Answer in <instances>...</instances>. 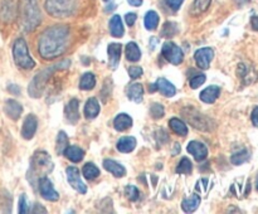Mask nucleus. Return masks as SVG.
<instances>
[{"label":"nucleus","mask_w":258,"mask_h":214,"mask_svg":"<svg viewBox=\"0 0 258 214\" xmlns=\"http://www.w3.org/2000/svg\"><path fill=\"white\" fill-rule=\"evenodd\" d=\"M252 25L256 30H258V17H253L252 18Z\"/></svg>","instance_id":"3c124183"},{"label":"nucleus","mask_w":258,"mask_h":214,"mask_svg":"<svg viewBox=\"0 0 258 214\" xmlns=\"http://www.w3.org/2000/svg\"><path fill=\"white\" fill-rule=\"evenodd\" d=\"M15 0H2L0 2V19L5 23L12 22L15 18Z\"/></svg>","instance_id":"f8f14e48"},{"label":"nucleus","mask_w":258,"mask_h":214,"mask_svg":"<svg viewBox=\"0 0 258 214\" xmlns=\"http://www.w3.org/2000/svg\"><path fill=\"white\" fill-rule=\"evenodd\" d=\"M178 32H179V28L176 23L166 22L165 24H164L163 30H161V37H165V38L174 37Z\"/></svg>","instance_id":"f704fd0d"},{"label":"nucleus","mask_w":258,"mask_h":214,"mask_svg":"<svg viewBox=\"0 0 258 214\" xmlns=\"http://www.w3.org/2000/svg\"><path fill=\"white\" fill-rule=\"evenodd\" d=\"M70 64H71V60L64 59V60H60L59 63H55V64L49 65V67L40 70V72L33 78L29 87H28V93H29L30 97L39 98L40 96L43 95V92H44L45 87H47V82L50 78V76H52L54 72H57V70L67 69V68L70 67Z\"/></svg>","instance_id":"f03ea898"},{"label":"nucleus","mask_w":258,"mask_h":214,"mask_svg":"<svg viewBox=\"0 0 258 214\" xmlns=\"http://www.w3.org/2000/svg\"><path fill=\"white\" fill-rule=\"evenodd\" d=\"M169 126H170L171 130L179 136H186L188 135V127H186L185 122L181 121L180 118L173 117L170 121H169Z\"/></svg>","instance_id":"c756f323"},{"label":"nucleus","mask_w":258,"mask_h":214,"mask_svg":"<svg viewBox=\"0 0 258 214\" xmlns=\"http://www.w3.org/2000/svg\"><path fill=\"white\" fill-rule=\"evenodd\" d=\"M234 2H236L238 5H243V4H247V3H249L251 0H234Z\"/></svg>","instance_id":"603ef678"},{"label":"nucleus","mask_w":258,"mask_h":214,"mask_svg":"<svg viewBox=\"0 0 258 214\" xmlns=\"http://www.w3.org/2000/svg\"><path fill=\"white\" fill-rule=\"evenodd\" d=\"M237 75H238V77L241 78V81L244 85H251V83H253L257 80V73L253 69V67L244 64V63L238 64Z\"/></svg>","instance_id":"4468645a"},{"label":"nucleus","mask_w":258,"mask_h":214,"mask_svg":"<svg viewBox=\"0 0 258 214\" xmlns=\"http://www.w3.org/2000/svg\"><path fill=\"white\" fill-rule=\"evenodd\" d=\"M213 57L214 50L209 47L201 48V49L197 50L196 54H194V59H196L197 65H198L201 69H208Z\"/></svg>","instance_id":"9b49d317"},{"label":"nucleus","mask_w":258,"mask_h":214,"mask_svg":"<svg viewBox=\"0 0 258 214\" xmlns=\"http://www.w3.org/2000/svg\"><path fill=\"white\" fill-rule=\"evenodd\" d=\"M161 54L171 64H180L184 59V53L179 45L173 42H165L161 49Z\"/></svg>","instance_id":"0eeeda50"},{"label":"nucleus","mask_w":258,"mask_h":214,"mask_svg":"<svg viewBox=\"0 0 258 214\" xmlns=\"http://www.w3.org/2000/svg\"><path fill=\"white\" fill-rule=\"evenodd\" d=\"M80 0H45V10L53 18H68L76 13Z\"/></svg>","instance_id":"39448f33"},{"label":"nucleus","mask_w":258,"mask_h":214,"mask_svg":"<svg viewBox=\"0 0 258 214\" xmlns=\"http://www.w3.org/2000/svg\"><path fill=\"white\" fill-rule=\"evenodd\" d=\"M121 47H122V45L118 44V43H111L107 48L108 63H110V65L112 69H116L118 65V63H120Z\"/></svg>","instance_id":"a211bd4d"},{"label":"nucleus","mask_w":258,"mask_h":214,"mask_svg":"<svg viewBox=\"0 0 258 214\" xmlns=\"http://www.w3.org/2000/svg\"><path fill=\"white\" fill-rule=\"evenodd\" d=\"M193 170V164L188 158H183L179 163L178 168H176V173L178 174H190Z\"/></svg>","instance_id":"4c0bfd02"},{"label":"nucleus","mask_w":258,"mask_h":214,"mask_svg":"<svg viewBox=\"0 0 258 214\" xmlns=\"http://www.w3.org/2000/svg\"><path fill=\"white\" fill-rule=\"evenodd\" d=\"M19 213L20 214H25L29 211V205L27 203V199H25V194H22L19 198Z\"/></svg>","instance_id":"37998d69"},{"label":"nucleus","mask_w":258,"mask_h":214,"mask_svg":"<svg viewBox=\"0 0 258 214\" xmlns=\"http://www.w3.org/2000/svg\"><path fill=\"white\" fill-rule=\"evenodd\" d=\"M38 190H39L40 195L44 199L49 201H57L59 199V194L55 191L54 186H53L52 181L47 178V176H42L38 180Z\"/></svg>","instance_id":"1a4fd4ad"},{"label":"nucleus","mask_w":258,"mask_h":214,"mask_svg":"<svg viewBox=\"0 0 258 214\" xmlns=\"http://www.w3.org/2000/svg\"><path fill=\"white\" fill-rule=\"evenodd\" d=\"M143 2L144 0H127V3L131 7H140V5L143 4Z\"/></svg>","instance_id":"de8ad7c7"},{"label":"nucleus","mask_w":258,"mask_h":214,"mask_svg":"<svg viewBox=\"0 0 258 214\" xmlns=\"http://www.w3.org/2000/svg\"><path fill=\"white\" fill-rule=\"evenodd\" d=\"M201 195L198 194H191L190 196H188L186 199H184L183 203H181V208L185 213H193L201 205Z\"/></svg>","instance_id":"b1692460"},{"label":"nucleus","mask_w":258,"mask_h":214,"mask_svg":"<svg viewBox=\"0 0 258 214\" xmlns=\"http://www.w3.org/2000/svg\"><path fill=\"white\" fill-rule=\"evenodd\" d=\"M164 113H165V111H164V107L163 105H160V103H153L150 107V115L153 116L154 118H161L164 116Z\"/></svg>","instance_id":"ea45409f"},{"label":"nucleus","mask_w":258,"mask_h":214,"mask_svg":"<svg viewBox=\"0 0 258 214\" xmlns=\"http://www.w3.org/2000/svg\"><path fill=\"white\" fill-rule=\"evenodd\" d=\"M183 2L184 0H166V5H168L171 10L176 12V10H179V8L181 7Z\"/></svg>","instance_id":"c03bdc74"},{"label":"nucleus","mask_w":258,"mask_h":214,"mask_svg":"<svg viewBox=\"0 0 258 214\" xmlns=\"http://www.w3.org/2000/svg\"><path fill=\"white\" fill-rule=\"evenodd\" d=\"M70 28L67 25H52L40 34L38 40L39 54L44 59H54L67 50Z\"/></svg>","instance_id":"f257e3e1"},{"label":"nucleus","mask_w":258,"mask_h":214,"mask_svg":"<svg viewBox=\"0 0 258 214\" xmlns=\"http://www.w3.org/2000/svg\"><path fill=\"white\" fill-rule=\"evenodd\" d=\"M125 53H126V58H127V60H130V62H138V60H140L141 50L135 42L127 43Z\"/></svg>","instance_id":"c85d7f7f"},{"label":"nucleus","mask_w":258,"mask_h":214,"mask_svg":"<svg viewBox=\"0 0 258 214\" xmlns=\"http://www.w3.org/2000/svg\"><path fill=\"white\" fill-rule=\"evenodd\" d=\"M108 27H110V33L112 37L121 38L123 34H125L123 23L120 15H113V17L110 19V24H108Z\"/></svg>","instance_id":"4be33fe9"},{"label":"nucleus","mask_w":258,"mask_h":214,"mask_svg":"<svg viewBox=\"0 0 258 214\" xmlns=\"http://www.w3.org/2000/svg\"><path fill=\"white\" fill-rule=\"evenodd\" d=\"M66 174H67V180L70 183V185L75 189L76 191L81 194H85L87 191V186L83 183L82 179H81L80 170H78L76 166H68L66 169Z\"/></svg>","instance_id":"9d476101"},{"label":"nucleus","mask_w":258,"mask_h":214,"mask_svg":"<svg viewBox=\"0 0 258 214\" xmlns=\"http://www.w3.org/2000/svg\"><path fill=\"white\" fill-rule=\"evenodd\" d=\"M136 19H138V17H136L135 13H127V14L125 15V22L128 27H133V25L135 24Z\"/></svg>","instance_id":"a18cd8bd"},{"label":"nucleus","mask_w":258,"mask_h":214,"mask_svg":"<svg viewBox=\"0 0 258 214\" xmlns=\"http://www.w3.org/2000/svg\"><path fill=\"white\" fill-rule=\"evenodd\" d=\"M96 86V77L93 73L91 72H86L85 75L81 77L80 81V88L82 91H90L92 90L93 87Z\"/></svg>","instance_id":"7c9ffc66"},{"label":"nucleus","mask_w":258,"mask_h":214,"mask_svg":"<svg viewBox=\"0 0 258 214\" xmlns=\"http://www.w3.org/2000/svg\"><path fill=\"white\" fill-rule=\"evenodd\" d=\"M251 118H252V123H253L256 127H258V107L253 108V111H252Z\"/></svg>","instance_id":"49530a36"},{"label":"nucleus","mask_w":258,"mask_h":214,"mask_svg":"<svg viewBox=\"0 0 258 214\" xmlns=\"http://www.w3.org/2000/svg\"><path fill=\"white\" fill-rule=\"evenodd\" d=\"M125 194L126 196L128 198V200L131 201H136L140 196V193H139V189L134 185H127L125 188Z\"/></svg>","instance_id":"58836bf2"},{"label":"nucleus","mask_w":258,"mask_h":214,"mask_svg":"<svg viewBox=\"0 0 258 214\" xmlns=\"http://www.w3.org/2000/svg\"><path fill=\"white\" fill-rule=\"evenodd\" d=\"M248 159H249L248 150H247V149H243V150L233 154L231 158V161H232V164H234V165H242L243 163L248 161Z\"/></svg>","instance_id":"c9c22d12"},{"label":"nucleus","mask_w":258,"mask_h":214,"mask_svg":"<svg viewBox=\"0 0 258 214\" xmlns=\"http://www.w3.org/2000/svg\"><path fill=\"white\" fill-rule=\"evenodd\" d=\"M8 90H9V92L15 93V95L20 93V90H19V87H18V86H9V87H8Z\"/></svg>","instance_id":"09e8293b"},{"label":"nucleus","mask_w":258,"mask_h":214,"mask_svg":"<svg viewBox=\"0 0 258 214\" xmlns=\"http://www.w3.org/2000/svg\"><path fill=\"white\" fill-rule=\"evenodd\" d=\"M257 190H258V180H257Z\"/></svg>","instance_id":"864d4df0"},{"label":"nucleus","mask_w":258,"mask_h":214,"mask_svg":"<svg viewBox=\"0 0 258 214\" xmlns=\"http://www.w3.org/2000/svg\"><path fill=\"white\" fill-rule=\"evenodd\" d=\"M68 146V136L66 135L64 131H60L57 136V144H55V151L58 155H63L66 148Z\"/></svg>","instance_id":"72a5a7b5"},{"label":"nucleus","mask_w":258,"mask_h":214,"mask_svg":"<svg viewBox=\"0 0 258 214\" xmlns=\"http://www.w3.org/2000/svg\"><path fill=\"white\" fill-rule=\"evenodd\" d=\"M4 112L7 113L8 117L12 120H18L23 112V107L18 101L15 100H7L4 105Z\"/></svg>","instance_id":"f3484780"},{"label":"nucleus","mask_w":258,"mask_h":214,"mask_svg":"<svg viewBox=\"0 0 258 214\" xmlns=\"http://www.w3.org/2000/svg\"><path fill=\"white\" fill-rule=\"evenodd\" d=\"M211 3L212 0H194L191 13L193 14H201V13L206 12L209 8V5H211Z\"/></svg>","instance_id":"e433bc0d"},{"label":"nucleus","mask_w":258,"mask_h":214,"mask_svg":"<svg viewBox=\"0 0 258 214\" xmlns=\"http://www.w3.org/2000/svg\"><path fill=\"white\" fill-rule=\"evenodd\" d=\"M113 126H115L116 130L122 132V131H126L127 128H130L133 126V118L127 113H120L113 120Z\"/></svg>","instance_id":"a878e982"},{"label":"nucleus","mask_w":258,"mask_h":214,"mask_svg":"<svg viewBox=\"0 0 258 214\" xmlns=\"http://www.w3.org/2000/svg\"><path fill=\"white\" fill-rule=\"evenodd\" d=\"M54 168L52 158L48 153L45 151H37L33 155L32 161H30V168L28 170L27 179L32 185H34V181L39 180L42 176H47L50 174Z\"/></svg>","instance_id":"7ed1b4c3"},{"label":"nucleus","mask_w":258,"mask_h":214,"mask_svg":"<svg viewBox=\"0 0 258 214\" xmlns=\"http://www.w3.org/2000/svg\"><path fill=\"white\" fill-rule=\"evenodd\" d=\"M155 86L156 90H158L161 95L165 96V97H173V96H175V86L171 82H169L168 80H165V78H158V81L155 82Z\"/></svg>","instance_id":"6ab92c4d"},{"label":"nucleus","mask_w":258,"mask_h":214,"mask_svg":"<svg viewBox=\"0 0 258 214\" xmlns=\"http://www.w3.org/2000/svg\"><path fill=\"white\" fill-rule=\"evenodd\" d=\"M63 155H64L68 160L72 161V163H80V161H82L83 158H85V151L81 148H78V146H67L64 153H63Z\"/></svg>","instance_id":"bb28decb"},{"label":"nucleus","mask_w":258,"mask_h":214,"mask_svg":"<svg viewBox=\"0 0 258 214\" xmlns=\"http://www.w3.org/2000/svg\"><path fill=\"white\" fill-rule=\"evenodd\" d=\"M35 206H37L38 209H34V213H37V211H42V213H47V210H45V209H42L43 208V205H40V204H38V203H35Z\"/></svg>","instance_id":"8fccbe9b"},{"label":"nucleus","mask_w":258,"mask_h":214,"mask_svg":"<svg viewBox=\"0 0 258 214\" xmlns=\"http://www.w3.org/2000/svg\"><path fill=\"white\" fill-rule=\"evenodd\" d=\"M82 174L87 180H95L100 175V170L93 163H87L82 169Z\"/></svg>","instance_id":"473e14b6"},{"label":"nucleus","mask_w":258,"mask_h":214,"mask_svg":"<svg viewBox=\"0 0 258 214\" xmlns=\"http://www.w3.org/2000/svg\"><path fill=\"white\" fill-rule=\"evenodd\" d=\"M22 27L27 33L37 29L42 22V14L38 0H22Z\"/></svg>","instance_id":"20e7f679"},{"label":"nucleus","mask_w":258,"mask_h":214,"mask_svg":"<svg viewBox=\"0 0 258 214\" xmlns=\"http://www.w3.org/2000/svg\"><path fill=\"white\" fill-rule=\"evenodd\" d=\"M144 24H145V28L148 30H155L159 24L158 13L154 12V10H150V12L146 13L145 19H144Z\"/></svg>","instance_id":"2f4dec72"},{"label":"nucleus","mask_w":258,"mask_h":214,"mask_svg":"<svg viewBox=\"0 0 258 214\" xmlns=\"http://www.w3.org/2000/svg\"><path fill=\"white\" fill-rule=\"evenodd\" d=\"M144 73L143 68L139 67V65H133V67L128 68V75H130L131 80H136V78L141 77Z\"/></svg>","instance_id":"79ce46f5"},{"label":"nucleus","mask_w":258,"mask_h":214,"mask_svg":"<svg viewBox=\"0 0 258 214\" xmlns=\"http://www.w3.org/2000/svg\"><path fill=\"white\" fill-rule=\"evenodd\" d=\"M206 75H196L194 77L190 78V87L196 90L199 86L203 85V83L206 82Z\"/></svg>","instance_id":"a19ab883"},{"label":"nucleus","mask_w":258,"mask_h":214,"mask_svg":"<svg viewBox=\"0 0 258 214\" xmlns=\"http://www.w3.org/2000/svg\"><path fill=\"white\" fill-rule=\"evenodd\" d=\"M64 113L68 122L72 123V125L77 123L78 120H80V102H78V100L72 98V100L66 105Z\"/></svg>","instance_id":"2eb2a0df"},{"label":"nucleus","mask_w":258,"mask_h":214,"mask_svg":"<svg viewBox=\"0 0 258 214\" xmlns=\"http://www.w3.org/2000/svg\"><path fill=\"white\" fill-rule=\"evenodd\" d=\"M13 58L18 67L23 69H33L35 67V62L30 57L29 50H28L27 42L23 38H18L13 45Z\"/></svg>","instance_id":"423d86ee"},{"label":"nucleus","mask_w":258,"mask_h":214,"mask_svg":"<svg viewBox=\"0 0 258 214\" xmlns=\"http://www.w3.org/2000/svg\"><path fill=\"white\" fill-rule=\"evenodd\" d=\"M38 127V121L37 117L34 115H28L27 118L24 120V123H23L22 127V136L25 140H30L33 136L37 132Z\"/></svg>","instance_id":"dca6fc26"},{"label":"nucleus","mask_w":258,"mask_h":214,"mask_svg":"<svg viewBox=\"0 0 258 214\" xmlns=\"http://www.w3.org/2000/svg\"><path fill=\"white\" fill-rule=\"evenodd\" d=\"M127 97L128 100L134 101L136 103L143 102L144 98V87L141 83H133L127 88Z\"/></svg>","instance_id":"393cba45"},{"label":"nucleus","mask_w":258,"mask_h":214,"mask_svg":"<svg viewBox=\"0 0 258 214\" xmlns=\"http://www.w3.org/2000/svg\"><path fill=\"white\" fill-rule=\"evenodd\" d=\"M116 148H117V150L120 151V153H133L136 148V138L134 137V136H123V137H121L120 140H118Z\"/></svg>","instance_id":"412c9836"},{"label":"nucleus","mask_w":258,"mask_h":214,"mask_svg":"<svg viewBox=\"0 0 258 214\" xmlns=\"http://www.w3.org/2000/svg\"><path fill=\"white\" fill-rule=\"evenodd\" d=\"M100 103H98L97 98L95 97H91L90 100L86 102V106H85V116L87 118H95L96 116L100 113Z\"/></svg>","instance_id":"cd10ccee"},{"label":"nucleus","mask_w":258,"mask_h":214,"mask_svg":"<svg viewBox=\"0 0 258 214\" xmlns=\"http://www.w3.org/2000/svg\"><path fill=\"white\" fill-rule=\"evenodd\" d=\"M103 2H110V0H103Z\"/></svg>","instance_id":"5fc2aeb1"},{"label":"nucleus","mask_w":258,"mask_h":214,"mask_svg":"<svg viewBox=\"0 0 258 214\" xmlns=\"http://www.w3.org/2000/svg\"><path fill=\"white\" fill-rule=\"evenodd\" d=\"M221 95V88L217 87V86H209L206 90H203L201 92V100L204 103H214L217 101V98Z\"/></svg>","instance_id":"aec40b11"},{"label":"nucleus","mask_w":258,"mask_h":214,"mask_svg":"<svg viewBox=\"0 0 258 214\" xmlns=\"http://www.w3.org/2000/svg\"><path fill=\"white\" fill-rule=\"evenodd\" d=\"M103 168L107 171H110L112 175H115L116 178H121L126 174V169L123 168V165L118 164L117 161L111 160V159H106L103 160Z\"/></svg>","instance_id":"5701e85b"},{"label":"nucleus","mask_w":258,"mask_h":214,"mask_svg":"<svg viewBox=\"0 0 258 214\" xmlns=\"http://www.w3.org/2000/svg\"><path fill=\"white\" fill-rule=\"evenodd\" d=\"M189 154L193 155V158L196 159L197 161H203L206 160L207 155H208V149L201 141H190L188 144V148H186Z\"/></svg>","instance_id":"ddd939ff"},{"label":"nucleus","mask_w":258,"mask_h":214,"mask_svg":"<svg viewBox=\"0 0 258 214\" xmlns=\"http://www.w3.org/2000/svg\"><path fill=\"white\" fill-rule=\"evenodd\" d=\"M183 113L186 116L188 121L194 126V127L202 131H209V122H211V120H209L208 117L202 115L201 112L194 110L193 107H186L185 110L183 111Z\"/></svg>","instance_id":"6e6552de"}]
</instances>
